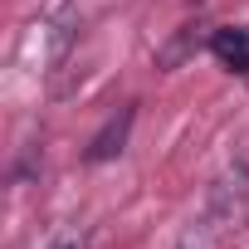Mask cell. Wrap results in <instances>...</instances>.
I'll return each mask as SVG.
<instances>
[{"label": "cell", "mask_w": 249, "mask_h": 249, "mask_svg": "<svg viewBox=\"0 0 249 249\" xmlns=\"http://www.w3.org/2000/svg\"><path fill=\"white\" fill-rule=\"evenodd\" d=\"M132 122H137V107L127 103L122 112H112L103 127L93 132V142H88L83 157H88V161H112V157H122V152H127V137H132Z\"/></svg>", "instance_id": "cell-2"}, {"label": "cell", "mask_w": 249, "mask_h": 249, "mask_svg": "<svg viewBox=\"0 0 249 249\" xmlns=\"http://www.w3.org/2000/svg\"><path fill=\"white\" fill-rule=\"evenodd\" d=\"M49 249H88V234L83 230H64V234L49 239Z\"/></svg>", "instance_id": "cell-4"}, {"label": "cell", "mask_w": 249, "mask_h": 249, "mask_svg": "<svg viewBox=\"0 0 249 249\" xmlns=\"http://www.w3.org/2000/svg\"><path fill=\"white\" fill-rule=\"evenodd\" d=\"M210 54H215L230 73L249 78V25H225V30H215V35H210Z\"/></svg>", "instance_id": "cell-3"}, {"label": "cell", "mask_w": 249, "mask_h": 249, "mask_svg": "<svg viewBox=\"0 0 249 249\" xmlns=\"http://www.w3.org/2000/svg\"><path fill=\"white\" fill-rule=\"evenodd\" d=\"M205 210H215L225 225H230L234 215H249V161H234V166H230V171L210 186Z\"/></svg>", "instance_id": "cell-1"}]
</instances>
